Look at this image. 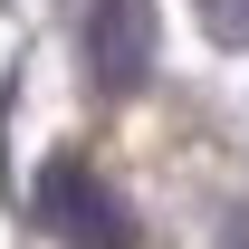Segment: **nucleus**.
<instances>
[{"label": "nucleus", "mask_w": 249, "mask_h": 249, "mask_svg": "<svg viewBox=\"0 0 249 249\" xmlns=\"http://www.w3.org/2000/svg\"><path fill=\"white\" fill-rule=\"evenodd\" d=\"M38 220H48L67 249H134V220H124V201L96 182L77 154H58L48 173H38Z\"/></svg>", "instance_id": "f257e3e1"}, {"label": "nucleus", "mask_w": 249, "mask_h": 249, "mask_svg": "<svg viewBox=\"0 0 249 249\" xmlns=\"http://www.w3.org/2000/svg\"><path fill=\"white\" fill-rule=\"evenodd\" d=\"M87 67L106 96L144 87L154 77V0H87Z\"/></svg>", "instance_id": "f03ea898"}, {"label": "nucleus", "mask_w": 249, "mask_h": 249, "mask_svg": "<svg viewBox=\"0 0 249 249\" xmlns=\"http://www.w3.org/2000/svg\"><path fill=\"white\" fill-rule=\"evenodd\" d=\"M192 19H201L220 48H249V0H192Z\"/></svg>", "instance_id": "7ed1b4c3"}]
</instances>
